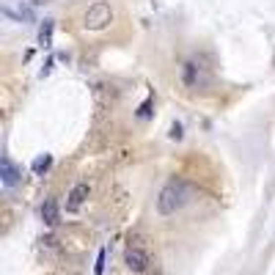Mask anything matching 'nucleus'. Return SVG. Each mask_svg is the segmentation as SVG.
I'll list each match as a JSON object with an SVG mask.
<instances>
[{
	"instance_id": "7ed1b4c3",
	"label": "nucleus",
	"mask_w": 275,
	"mask_h": 275,
	"mask_svg": "<svg viewBox=\"0 0 275 275\" xmlns=\"http://www.w3.org/2000/svg\"><path fill=\"white\" fill-rule=\"evenodd\" d=\"M124 264L132 270V273H146L149 270V264H151V259H149V253L143 251L140 245H127V251H124Z\"/></svg>"
},
{
	"instance_id": "f8f14e48",
	"label": "nucleus",
	"mask_w": 275,
	"mask_h": 275,
	"mask_svg": "<svg viewBox=\"0 0 275 275\" xmlns=\"http://www.w3.org/2000/svg\"><path fill=\"white\" fill-rule=\"evenodd\" d=\"M149 113H151V96L143 102V105H140V110H138V116H140V119H146Z\"/></svg>"
},
{
	"instance_id": "9b49d317",
	"label": "nucleus",
	"mask_w": 275,
	"mask_h": 275,
	"mask_svg": "<svg viewBox=\"0 0 275 275\" xmlns=\"http://www.w3.org/2000/svg\"><path fill=\"white\" fill-rule=\"evenodd\" d=\"M105 259H108V251L102 248L99 256H96V267H94V275H105Z\"/></svg>"
},
{
	"instance_id": "9d476101",
	"label": "nucleus",
	"mask_w": 275,
	"mask_h": 275,
	"mask_svg": "<svg viewBox=\"0 0 275 275\" xmlns=\"http://www.w3.org/2000/svg\"><path fill=\"white\" fill-rule=\"evenodd\" d=\"M50 165H53V157H50V154L36 157V160H33V174H36V176H44V174L50 171Z\"/></svg>"
},
{
	"instance_id": "4468645a",
	"label": "nucleus",
	"mask_w": 275,
	"mask_h": 275,
	"mask_svg": "<svg viewBox=\"0 0 275 275\" xmlns=\"http://www.w3.org/2000/svg\"><path fill=\"white\" fill-rule=\"evenodd\" d=\"M30 3H36V6H44V3H50V0H30Z\"/></svg>"
},
{
	"instance_id": "f257e3e1",
	"label": "nucleus",
	"mask_w": 275,
	"mask_h": 275,
	"mask_svg": "<svg viewBox=\"0 0 275 275\" xmlns=\"http://www.w3.org/2000/svg\"><path fill=\"white\" fill-rule=\"evenodd\" d=\"M190 198H193V185L182 176H174V179L165 182V187L157 196V212L160 215H176Z\"/></svg>"
},
{
	"instance_id": "f03ea898",
	"label": "nucleus",
	"mask_w": 275,
	"mask_h": 275,
	"mask_svg": "<svg viewBox=\"0 0 275 275\" xmlns=\"http://www.w3.org/2000/svg\"><path fill=\"white\" fill-rule=\"evenodd\" d=\"M113 22V8L108 3H94V6L85 11V28L88 30H102Z\"/></svg>"
},
{
	"instance_id": "6e6552de",
	"label": "nucleus",
	"mask_w": 275,
	"mask_h": 275,
	"mask_svg": "<svg viewBox=\"0 0 275 275\" xmlns=\"http://www.w3.org/2000/svg\"><path fill=\"white\" fill-rule=\"evenodd\" d=\"M3 14L11 17V19H19V22H22V19H25V22H33V11H30V8H22V6H19L17 11H14L11 6H3Z\"/></svg>"
},
{
	"instance_id": "ddd939ff",
	"label": "nucleus",
	"mask_w": 275,
	"mask_h": 275,
	"mask_svg": "<svg viewBox=\"0 0 275 275\" xmlns=\"http://www.w3.org/2000/svg\"><path fill=\"white\" fill-rule=\"evenodd\" d=\"M171 138H174V140H179V138H182V124H174V127H171Z\"/></svg>"
},
{
	"instance_id": "1a4fd4ad",
	"label": "nucleus",
	"mask_w": 275,
	"mask_h": 275,
	"mask_svg": "<svg viewBox=\"0 0 275 275\" xmlns=\"http://www.w3.org/2000/svg\"><path fill=\"white\" fill-rule=\"evenodd\" d=\"M53 19H44L42 22V28H39V44H42V47H50V44H53Z\"/></svg>"
},
{
	"instance_id": "20e7f679",
	"label": "nucleus",
	"mask_w": 275,
	"mask_h": 275,
	"mask_svg": "<svg viewBox=\"0 0 275 275\" xmlns=\"http://www.w3.org/2000/svg\"><path fill=\"white\" fill-rule=\"evenodd\" d=\"M182 83L187 88H204L206 85V72H204V66L198 61H187L182 66Z\"/></svg>"
},
{
	"instance_id": "0eeeda50",
	"label": "nucleus",
	"mask_w": 275,
	"mask_h": 275,
	"mask_svg": "<svg viewBox=\"0 0 275 275\" xmlns=\"http://www.w3.org/2000/svg\"><path fill=\"white\" fill-rule=\"evenodd\" d=\"M42 220L47 223V226H55V223H58V201H55V198H47V201L42 204Z\"/></svg>"
},
{
	"instance_id": "39448f33",
	"label": "nucleus",
	"mask_w": 275,
	"mask_h": 275,
	"mask_svg": "<svg viewBox=\"0 0 275 275\" xmlns=\"http://www.w3.org/2000/svg\"><path fill=\"white\" fill-rule=\"evenodd\" d=\"M88 193H91L88 182H77V185L72 187V193H69V201H66V209H69V212H77L80 206H83V204H85V198H88Z\"/></svg>"
},
{
	"instance_id": "423d86ee",
	"label": "nucleus",
	"mask_w": 275,
	"mask_h": 275,
	"mask_svg": "<svg viewBox=\"0 0 275 275\" xmlns=\"http://www.w3.org/2000/svg\"><path fill=\"white\" fill-rule=\"evenodd\" d=\"M19 176H22V171H19V168L14 165L8 157H3V160H0V179H3V185H6V187H14V185L19 182Z\"/></svg>"
}]
</instances>
